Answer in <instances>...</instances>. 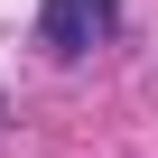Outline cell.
Segmentation results:
<instances>
[{"mask_svg":"<svg viewBox=\"0 0 158 158\" xmlns=\"http://www.w3.org/2000/svg\"><path fill=\"white\" fill-rule=\"evenodd\" d=\"M112 19H121V0H47L37 10V37L56 56H84L93 37H112Z\"/></svg>","mask_w":158,"mask_h":158,"instance_id":"obj_1","label":"cell"}]
</instances>
